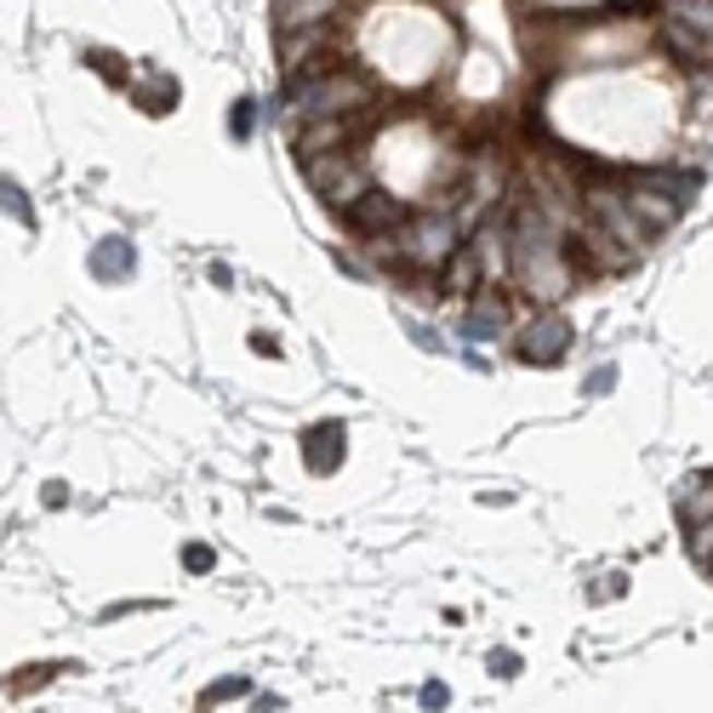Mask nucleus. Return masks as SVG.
I'll use <instances>...</instances> for the list:
<instances>
[{
	"label": "nucleus",
	"instance_id": "f257e3e1",
	"mask_svg": "<svg viewBox=\"0 0 713 713\" xmlns=\"http://www.w3.org/2000/svg\"><path fill=\"white\" fill-rule=\"evenodd\" d=\"M302 166H309V183L320 189V200H331L337 212H348L354 200L366 194V171H360V161H354V155H343V148H325V155H309Z\"/></svg>",
	"mask_w": 713,
	"mask_h": 713
},
{
	"label": "nucleus",
	"instance_id": "f03ea898",
	"mask_svg": "<svg viewBox=\"0 0 713 713\" xmlns=\"http://www.w3.org/2000/svg\"><path fill=\"white\" fill-rule=\"evenodd\" d=\"M456 246H463V228H456V217H445V212H423L412 228H405V263H417V269L445 263Z\"/></svg>",
	"mask_w": 713,
	"mask_h": 713
},
{
	"label": "nucleus",
	"instance_id": "7ed1b4c3",
	"mask_svg": "<svg viewBox=\"0 0 713 713\" xmlns=\"http://www.w3.org/2000/svg\"><path fill=\"white\" fill-rule=\"evenodd\" d=\"M366 104V81L360 74H325L314 86L292 92V115H348Z\"/></svg>",
	"mask_w": 713,
	"mask_h": 713
},
{
	"label": "nucleus",
	"instance_id": "20e7f679",
	"mask_svg": "<svg viewBox=\"0 0 713 713\" xmlns=\"http://www.w3.org/2000/svg\"><path fill=\"white\" fill-rule=\"evenodd\" d=\"M571 354V325L559 320V314H543V320H531L525 325V337H520V360L531 366H559Z\"/></svg>",
	"mask_w": 713,
	"mask_h": 713
},
{
	"label": "nucleus",
	"instance_id": "39448f33",
	"mask_svg": "<svg viewBox=\"0 0 713 713\" xmlns=\"http://www.w3.org/2000/svg\"><path fill=\"white\" fill-rule=\"evenodd\" d=\"M589 212H599V223H605V228H610V235H617L628 251H645V235H651V228L628 212V194L594 189V194H589Z\"/></svg>",
	"mask_w": 713,
	"mask_h": 713
},
{
	"label": "nucleus",
	"instance_id": "423d86ee",
	"mask_svg": "<svg viewBox=\"0 0 713 713\" xmlns=\"http://www.w3.org/2000/svg\"><path fill=\"white\" fill-rule=\"evenodd\" d=\"M479 280H486V240H474V246H456L451 258H445V292H456V297H474V292H479Z\"/></svg>",
	"mask_w": 713,
	"mask_h": 713
},
{
	"label": "nucleus",
	"instance_id": "0eeeda50",
	"mask_svg": "<svg viewBox=\"0 0 713 713\" xmlns=\"http://www.w3.org/2000/svg\"><path fill=\"white\" fill-rule=\"evenodd\" d=\"M354 138V126L343 115H309V126L297 132V155L309 161V155H325V148H343Z\"/></svg>",
	"mask_w": 713,
	"mask_h": 713
},
{
	"label": "nucleus",
	"instance_id": "6e6552de",
	"mask_svg": "<svg viewBox=\"0 0 713 713\" xmlns=\"http://www.w3.org/2000/svg\"><path fill=\"white\" fill-rule=\"evenodd\" d=\"M348 217H354V228H360V235H389V228L405 217V206L394 194H360L348 206Z\"/></svg>",
	"mask_w": 713,
	"mask_h": 713
},
{
	"label": "nucleus",
	"instance_id": "1a4fd4ad",
	"mask_svg": "<svg viewBox=\"0 0 713 713\" xmlns=\"http://www.w3.org/2000/svg\"><path fill=\"white\" fill-rule=\"evenodd\" d=\"M343 423H320L302 435V456H309V468L314 474H331V468H343Z\"/></svg>",
	"mask_w": 713,
	"mask_h": 713
},
{
	"label": "nucleus",
	"instance_id": "9d476101",
	"mask_svg": "<svg viewBox=\"0 0 713 713\" xmlns=\"http://www.w3.org/2000/svg\"><path fill=\"white\" fill-rule=\"evenodd\" d=\"M628 212L640 217L645 228H668L674 217H679V200H668L662 189H651V183H633V194H628Z\"/></svg>",
	"mask_w": 713,
	"mask_h": 713
},
{
	"label": "nucleus",
	"instance_id": "9b49d317",
	"mask_svg": "<svg viewBox=\"0 0 713 713\" xmlns=\"http://www.w3.org/2000/svg\"><path fill=\"white\" fill-rule=\"evenodd\" d=\"M138 269V246L132 240H104V246H92V280H126Z\"/></svg>",
	"mask_w": 713,
	"mask_h": 713
},
{
	"label": "nucleus",
	"instance_id": "f8f14e48",
	"mask_svg": "<svg viewBox=\"0 0 713 713\" xmlns=\"http://www.w3.org/2000/svg\"><path fill=\"white\" fill-rule=\"evenodd\" d=\"M640 183L662 189L668 200H679V206H691L697 189H702V177H697V171H674V166H651V171H640Z\"/></svg>",
	"mask_w": 713,
	"mask_h": 713
},
{
	"label": "nucleus",
	"instance_id": "ddd939ff",
	"mask_svg": "<svg viewBox=\"0 0 713 713\" xmlns=\"http://www.w3.org/2000/svg\"><path fill=\"white\" fill-rule=\"evenodd\" d=\"M343 0H280V29H314V23H325L331 12H337Z\"/></svg>",
	"mask_w": 713,
	"mask_h": 713
},
{
	"label": "nucleus",
	"instance_id": "4468645a",
	"mask_svg": "<svg viewBox=\"0 0 713 713\" xmlns=\"http://www.w3.org/2000/svg\"><path fill=\"white\" fill-rule=\"evenodd\" d=\"M502 325H508V302H502V297H486V302H474V309L463 314V337L486 343V337H497Z\"/></svg>",
	"mask_w": 713,
	"mask_h": 713
},
{
	"label": "nucleus",
	"instance_id": "2eb2a0df",
	"mask_svg": "<svg viewBox=\"0 0 713 713\" xmlns=\"http://www.w3.org/2000/svg\"><path fill=\"white\" fill-rule=\"evenodd\" d=\"M138 104H143L148 115H166V109H171V81H161V74H155L148 86H138Z\"/></svg>",
	"mask_w": 713,
	"mask_h": 713
},
{
	"label": "nucleus",
	"instance_id": "dca6fc26",
	"mask_svg": "<svg viewBox=\"0 0 713 713\" xmlns=\"http://www.w3.org/2000/svg\"><path fill=\"white\" fill-rule=\"evenodd\" d=\"M0 206H7V212H12L17 223H35V212H29V200H23V194H17L12 183H0Z\"/></svg>",
	"mask_w": 713,
	"mask_h": 713
},
{
	"label": "nucleus",
	"instance_id": "f3484780",
	"mask_svg": "<svg viewBox=\"0 0 713 713\" xmlns=\"http://www.w3.org/2000/svg\"><path fill=\"white\" fill-rule=\"evenodd\" d=\"M235 138H251V126H258V104H235Z\"/></svg>",
	"mask_w": 713,
	"mask_h": 713
},
{
	"label": "nucleus",
	"instance_id": "a211bd4d",
	"mask_svg": "<svg viewBox=\"0 0 713 713\" xmlns=\"http://www.w3.org/2000/svg\"><path fill=\"white\" fill-rule=\"evenodd\" d=\"M183 566H189V571H212V548H206V543H189V548H183Z\"/></svg>",
	"mask_w": 713,
	"mask_h": 713
},
{
	"label": "nucleus",
	"instance_id": "6ab92c4d",
	"mask_svg": "<svg viewBox=\"0 0 713 713\" xmlns=\"http://www.w3.org/2000/svg\"><path fill=\"white\" fill-rule=\"evenodd\" d=\"M246 691V679H228V685H212V691H206V708H217L223 697H240Z\"/></svg>",
	"mask_w": 713,
	"mask_h": 713
},
{
	"label": "nucleus",
	"instance_id": "aec40b11",
	"mask_svg": "<svg viewBox=\"0 0 713 713\" xmlns=\"http://www.w3.org/2000/svg\"><path fill=\"white\" fill-rule=\"evenodd\" d=\"M610 383H617V371H610V366H599V371L589 377V394H605Z\"/></svg>",
	"mask_w": 713,
	"mask_h": 713
},
{
	"label": "nucleus",
	"instance_id": "412c9836",
	"mask_svg": "<svg viewBox=\"0 0 713 713\" xmlns=\"http://www.w3.org/2000/svg\"><path fill=\"white\" fill-rule=\"evenodd\" d=\"M423 708H445V685H440V679L423 685Z\"/></svg>",
	"mask_w": 713,
	"mask_h": 713
},
{
	"label": "nucleus",
	"instance_id": "4be33fe9",
	"mask_svg": "<svg viewBox=\"0 0 713 713\" xmlns=\"http://www.w3.org/2000/svg\"><path fill=\"white\" fill-rule=\"evenodd\" d=\"M491 668H497V674H520V662H514V651H497Z\"/></svg>",
	"mask_w": 713,
	"mask_h": 713
}]
</instances>
